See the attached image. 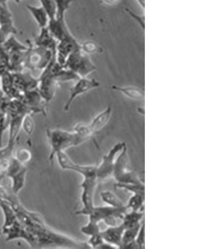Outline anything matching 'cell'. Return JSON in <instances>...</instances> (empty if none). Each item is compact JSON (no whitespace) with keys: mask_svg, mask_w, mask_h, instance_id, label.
I'll return each instance as SVG.
<instances>
[{"mask_svg":"<svg viewBox=\"0 0 207 249\" xmlns=\"http://www.w3.org/2000/svg\"><path fill=\"white\" fill-rule=\"evenodd\" d=\"M104 3L108 5H113V4L119 3L120 0H104Z\"/></svg>","mask_w":207,"mask_h":249,"instance_id":"cell-43","label":"cell"},{"mask_svg":"<svg viewBox=\"0 0 207 249\" xmlns=\"http://www.w3.org/2000/svg\"><path fill=\"white\" fill-rule=\"evenodd\" d=\"M128 208H116L110 206H94L92 212L88 215L89 221L99 224L100 222L110 217H116L119 219H123L124 215L127 213Z\"/></svg>","mask_w":207,"mask_h":249,"instance_id":"cell-11","label":"cell"},{"mask_svg":"<svg viewBox=\"0 0 207 249\" xmlns=\"http://www.w3.org/2000/svg\"><path fill=\"white\" fill-rule=\"evenodd\" d=\"M144 219V213L142 211H131L130 213H126L122 219L121 224L126 229L133 228L139 225Z\"/></svg>","mask_w":207,"mask_h":249,"instance_id":"cell-26","label":"cell"},{"mask_svg":"<svg viewBox=\"0 0 207 249\" xmlns=\"http://www.w3.org/2000/svg\"><path fill=\"white\" fill-rule=\"evenodd\" d=\"M100 86V82L96 79H88L86 77L80 78L69 89V96L64 106V110L68 111L70 109L72 102L77 97L95 88H99Z\"/></svg>","mask_w":207,"mask_h":249,"instance_id":"cell-10","label":"cell"},{"mask_svg":"<svg viewBox=\"0 0 207 249\" xmlns=\"http://www.w3.org/2000/svg\"><path fill=\"white\" fill-rule=\"evenodd\" d=\"M111 112H112V108L111 106H108L107 108L99 113L93 119L92 122L88 124L89 128H90L93 135L99 132L106 125L110 120Z\"/></svg>","mask_w":207,"mask_h":249,"instance_id":"cell-20","label":"cell"},{"mask_svg":"<svg viewBox=\"0 0 207 249\" xmlns=\"http://www.w3.org/2000/svg\"><path fill=\"white\" fill-rule=\"evenodd\" d=\"M27 51H15L8 54L9 66L11 72H17L23 71Z\"/></svg>","mask_w":207,"mask_h":249,"instance_id":"cell-21","label":"cell"},{"mask_svg":"<svg viewBox=\"0 0 207 249\" xmlns=\"http://www.w3.org/2000/svg\"><path fill=\"white\" fill-rule=\"evenodd\" d=\"M3 113V112H2V111L1 110H0V114H1V113Z\"/></svg>","mask_w":207,"mask_h":249,"instance_id":"cell-48","label":"cell"},{"mask_svg":"<svg viewBox=\"0 0 207 249\" xmlns=\"http://www.w3.org/2000/svg\"><path fill=\"white\" fill-rule=\"evenodd\" d=\"M89 241L87 242L91 249H110L115 248L113 246L106 243L102 238L100 232L96 235L89 237Z\"/></svg>","mask_w":207,"mask_h":249,"instance_id":"cell-30","label":"cell"},{"mask_svg":"<svg viewBox=\"0 0 207 249\" xmlns=\"http://www.w3.org/2000/svg\"><path fill=\"white\" fill-rule=\"evenodd\" d=\"M13 86L19 92L24 93L26 91L36 89L38 86V79H35L30 72H13Z\"/></svg>","mask_w":207,"mask_h":249,"instance_id":"cell-15","label":"cell"},{"mask_svg":"<svg viewBox=\"0 0 207 249\" xmlns=\"http://www.w3.org/2000/svg\"><path fill=\"white\" fill-rule=\"evenodd\" d=\"M2 46L8 54L15 52V51H27L28 50V46H26L23 44L20 43L13 35L9 36L2 44Z\"/></svg>","mask_w":207,"mask_h":249,"instance_id":"cell-28","label":"cell"},{"mask_svg":"<svg viewBox=\"0 0 207 249\" xmlns=\"http://www.w3.org/2000/svg\"><path fill=\"white\" fill-rule=\"evenodd\" d=\"M21 100L30 110L31 114L37 113L45 114L48 104L42 97L37 89L24 92Z\"/></svg>","mask_w":207,"mask_h":249,"instance_id":"cell-13","label":"cell"},{"mask_svg":"<svg viewBox=\"0 0 207 249\" xmlns=\"http://www.w3.org/2000/svg\"><path fill=\"white\" fill-rule=\"evenodd\" d=\"M81 50L86 54L103 53V48L93 41H86L81 44Z\"/></svg>","mask_w":207,"mask_h":249,"instance_id":"cell-33","label":"cell"},{"mask_svg":"<svg viewBox=\"0 0 207 249\" xmlns=\"http://www.w3.org/2000/svg\"><path fill=\"white\" fill-rule=\"evenodd\" d=\"M41 6L45 10L50 19L55 18L56 17V6L54 0H39Z\"/></svg>","mask_w":207,"mask_h":249,"instance_id":"cell-34","label":"cell"},{"mask_svg":"<svg viewBox=\"0 0 207 249\" xmlns=\"http://www.w3.org/2000/svg\"><path fill=\"white\" fill-rule=\"evenodd\" d=\"M81 231L84 235L91 237L92 236V235L99 233L101 231H100L99 224L95 223V222L88 221L87 224L82 227Z\"/></svg>","mask_w":207,"mask_h":249,"instance_id":"cell-36","label":"cell"},{"mask_svg":"<svg viewBox=\"0 0 207 249\" xmlns=\"http://www.w3.org/2000/svg\"><path fill=\"white\" fill-rule=\"evenodd\" d=\"M47 27L51 35L57 42L61 41L72 35L67 26L65 18H55L54 19H50Z\"/></svg>","mask_w":207,"mask_h":249,"instance_id":"cell-16","label":"cell"},{"mask_svg":"<svg viewBox=\"0 0 207 249\" xmlns=\"http://www.w3.org/2000/svg\"><path fill=\"white\" fill-rule=\"evenodd\" d=\"M100 197L102 201L108 206L116 208H124L126 207L114 193L110 191H102L100 193Z\"/></svg>","mask_w":207,"mask_h":249,"instance_id":"cell-27","label":"cell"},{"mask_svg":"<svg viewBox=\"0 0 207 249\" xmlns=\"http://www.w3.org/2000/svg\"><path fill=\"white\" fill-rule=\"evenodd\" d=\"M73 0H54L56 6V17L58 18H65V13L70 7Z\"/></svg>","mask_w":207,"mask_h":249,"instance_id":"cell-32","label":"cell"},{"mask_svg":"<svg viewBox=\"0 0 207 249\" xmlns=\"http://www.w3.org/2000/svg\"><path fill=\"white\" fill-rule=\"evenodd\" d=\"M0 28L8 37L17 33V29L13 23L12 13L7 4H0Z\"/></svg>","mask_w":207,"mask_h":249,"instance_id":"cell-19","label":"cell"},{"mask_svg":"<svg viewBox=\"0 0 207 249\" xmlns=\"http://www.w3.org/2000/svg\"><path fill=\"white\" fill-rule=\"evenodd\" d=\"M115 186L117 188L123 189V190L130 191L133 194L145 195V186H144V184L116 183Z\"/></svg>","mask_w":207,"mask_h":249,"instance_id":"cell-31","label":"cell"},{"mask_svg":"<svg viewBox=\"0 0 207 249\" xmlns=\"http://www.w3.org/2000/svg\"><path fill=\"white\" fill-rule=\"evenodd\" d=\"M111 89L121 93L126 97L131 99L140 101L143 100L145 96V93L142 89L135 86L121 87L117 85L111 86Z\"/></svg>","mask_w":207,"mask_h":249,"instance_id":"cell-22","label":"cell"},{"mask_svg":"<svg viewBox=\"0 0 207 249\" xmlns=\"http://www.w3.org/2000/svg\"><path fill=\"white\" fill-rule=\"evenodd\" d=\"M79 50H81V44L72 35L58 42L55 55L57 62L64 66L69 55Z\"/></svg>","mask_w":207,"mask_h":249,"instance_id":"cell-12","label":"cell"},{"mask_svg":"<svg viewBox=\"0 0 207 249\" xmlns=\"http://www.w3.org/2000/svg\"><path fill=\"white\" fill-rule=\"evenodd\" d=\"M26 7L38 24L40 29L47 27L50 21V18L45 10L41 6L37 7V6L27 5Z\"/></svg>","mask_w":207,"mask_h":249,"instance_id":"cell-25","label":"cell"},{"mask_svg":"<svg viewBox=\"0 0 207 249\" xmlns=\"http://www.w3.org/2000/svg\"><path fill=\"white\" fill-rule=\"evenodd\" d=\"M124 228L121 224L115 226H109L106 230L100 231L104 241L115 248H121L122 237Z\"/></svg>","mask_w":207,"mask_h":249,"instance_id":"cell-17","label":"cell"},{"mask_svg":"<svg viewBox=\"0 0 207 249\" xmlns=\"http://www.w3.org/2000/svg\"><path fill=\"white\" fill-rule=\"evenodd\" d=\"M17 3H19L20 1H23V0H14Z\"/></svg>","mask_w":207,"mask_h":249,"instance_id":"cell-47","label":"cell"},{"mask_svg":"<svg viewBox=\"0 0 207 249\" xmlns=\"http://www.w3.org/2000/svg\"><path fill=\"white\" fill-rule=\"evenodd\" d=\"M3 233L6 235V241H11L15 239H23L28 242L33 248H37V242L34 235L18 220L12 226L2 228Z\"/></svg>","mask_w":207,"mask_h":249,"instance_id":"cell-9","label":"cell"},{"mask_svg":"<svg viewBox=\"0 0 207 249\" xmlns=\"http://www.w3.org/2000/svg\"><path fill=\"white\" fill-rule=\"evenodd\" d=\"M126 12L128 13V14L130 15L138 24H139V25L141 26L142 30H144V17L135 14V13L131 12V11L128 10V9H126Z\"/></svg>","mask_w":207,"mask_h":249,"instance_id":"cell-40","label":"cell"},{"mask_svg":"<svg viewBox=\"0 0 207 249\" xmlns=\"http://www.w3.org/2000/svg\"><path fill=\"white\" fill-rule=\"evenodd\" d=\"M145 199V195L139 194H133L130 199L128 200L126 208L128 210L135 211H141L143 210V205Z\"/></svg>","mask_w":207,"mask_h":249,"instance_id":"cell-29","label":"cell"},{"mask_svg":"<svg viewBox=\"0 0 207 249\" xmlns=\"http://www.w3.org/2000/svg\"><path fill=\"white\" fill-rule=\"evenodd\" d=\"M8 0H0V4H7Z\"/></svg>","mask_w":207,"mask_h":249,"instance_id":"cell-45","label":"cell"},{"mask_svg":"<svg viewBox=\"0 0 207 249\" xmlns=\"http://www.w3.org/2000/svg\"><path fill=\"white\" fill-rule=\"evenodd\" d=\"M55 157L62 170L74 171L83 177L81 185V201L83 207L76 213L79 215H88L95 206L94 195L97 184L99 183L97 174V165H81L75 163L65 152L58 153Z\"/></svg>","mask_w":207,"mask_h":249,"instance_id":"cell-1","label":"cell"},{"mask_svg":"<svg viewBox=\"0 0 207 249\" xmlns=\"http://www.w3.org/2000/svg\"><path fill=\"white\" fill-rule=\"evenodd\" d=\"M28 50L26 52L24 68L31 70L43 71L55 55L51 51L35 46L28 41Z\"/></svg>","mask_w":207,"mask_h":249,"instance_id":"cell-5","label":"cell"},{"mask_svg":"<svg viewBox=\"0 0 207 249\" xmlns=\"http://www.w3.org/2000/svg\"><path fill=\"white\" fill-rule=\"evenodd\" d=\"M22 128L28 135L32 134L34 130V122L33 119L32 114L28 113L25 115L23 118V122H22Z\"/></svg>","mask_w":207,"mask_h":249,"instance_id":"cell-37","label":"cell"},{"mask_svg":"<svg viewBox=\"0 0 207 249\" xmlns=\"http://www.w3.org/2000/svg\"><path fill=\"white\" fill-rule=\"evenodd\" d=\"M0 208L3 212L4 216V223L2 228H8L17 221V213L10 202L2 199L0 201Z\"/></svg>","mask_w":207,"mask_h":249,"instance_id":"cell-24","label":"cell"},{"mask_svg":"<svg viewBox=\"0 0 207 249\" xmlns=\"http://www.w3.org/2000/svg\"><path fill=\"white\" fill-rule=\"evenodd\" d=\"M46 135L50 145L49 160L51 163H53V160L57 153L65 152L67 149L79 146L88 140L74 131L70 132L59 128L47 130Z\"/></svg>","mask_w":207,"mask_h":249,"instance_id":"cell-3","label":"cell"},{"mask_svg":"<svg viewBox=\"0 0 207 249\" xmlns=\"http://www.w3.org/2000/svg\"><path fill=\"white\" fill-rule=\"evenodd\" d=\"M138 249L144 248V219L142 221L141 227L135 239Z\"/></svg>","mask_w":207,"mask_h":249,"instance_id":"cell-39","label":"cell"},{"mask_svg":"<svg viewBox=\"0 0 207 249\" xmlns=\"http://www.w3.org/2000/svg\"><path fill=\"white\" fill-rule=\"evenodd\" d=\"M2 234H3V230L1 229V230H0V238L1 237Z\"/></svg>","mask_w":207,"mask_h":249,"instance_id":"cell-46","label":"cell"},{"mask_svg":"<svg viewBox=\"0 0 207 249\" xmlns=\"http://www.w3.org/2000/svg\"><path fill=\"white\" fill-rule=\"evenodd\" d=\"M17 161L22 164H26L31 161L32 159V153L28 149L21 148L18 149L13 155Z\"/></svg>","mask_w":207,"mask_h":249,"instance_id":"cell-35","label":"cell"},{"mask_svg":"<svg viewBox=\"0 0 207 249\" xmlns=\"http://www.w3.org/2000/svg\"><path fill=\"white\" fill-rule=\"evenodd\" d=\"M139 5L141 6L142 9L144 8V0H137Z\"/></svg>","mask_w":207,"mask_h":249,"instance_id":"cell-44","label":"cell"},{"mask_svg":"<svg viewBox=\"0 0 207 249\" xmlns=\"http://www.w3.org/2000/svg\"><path fill=\"white\" fill-rule=\"evenodd\" d=\"M0 62H3L9 65V55L2 45H0Z\"/></svg>","mask_w":207,"mask_h":249,"instance_id":"cell-41","label":"cell"},{"mask_svg":"<svg viewBox=\"0 0 207 249\" xmlns=\"http://www.w3.org/2000/svg\"><path fill=\"white\" fill-rule=\"evenodd\" d=\"M10 124V117L5 113L0 114V146L3 143V138L4 132L7 130Z\"/></svg>","mask_w":207,"mask_h":249,"instance_id":"cell-38","label":"cell"},{"mask_svg":"<svg viewBox=\"0 0 207 249\" xmlns=\"http://www.w3.org/2000/svg\"><path fill=\"white\" fill-rule=\"evenodd\" d=\"M125 144L124 142L115 144L107 154L104 156L101 163L97 166V178L99 183L112 177L116 159Z\"/></svg>","mask_w":207,"mask_h":249,"instance_id":"cell-8","label":"cell"},{"mask_svg":"<svg viewBox=\"0 0 207 249\" xmlns=\"http://www.w3.org/2000/svg\"><path fill=\"white\" fill-rule=\"evenodd\" d=\"M26 228L34 235L37 248L91 249L87 242L77 241L68 235L51 230L44 222L34 221Z\"/></svg>","mask_w":207,"mask_h":249,"instance_id":"cell-2","label":"cell"},{"mask_svg":"<svg viewBox=\"0 0 207 249\" xmlns=\"http://www.w3.org/2000/svg\"><path fill=\"white\" fill-rule=\"evenodd\" d=\"M64 66L76 73L80 77H86L97 70V67L88 55L81 50L75 51L69 55Z\"/></svg>","mask_w":207,"mask_h":249,"instance_id":"cell-6","label":"cell"},{"mask_svg":"<svg viewBox=\"0 0 207 249\" xmlns=\"http://www.w3.org/2000/svg\"><path fill=\"white\" fill-rule=\"evenodd\" d=\"M7 38L8 37L6 36V35L3 32V31L0 28V45H2Z\"/></svg>","mask_w":207,"mask_h":249,"instance_id":"cell-42","label":"cell"},{"mask_svg":"<svg viewBox=\"0 0 207 249\" xmlns=\"http://www.w3.org/2000/svg\"><path fill=\"white\" fill-rule=\"evenodd\" d=\"M38 80L37 90L44 101L48 104L54 99L58 82L55 81L54 77L44 71H42Z\"/></svg>","mask_w":207,"mask_h":249,"instance_id":"cell-14","label":"cell"},{"mask_svg":"<svg viewBox=\"0 0 207 249\" xmlns=\"http://www.w3.org/2000/svg\"><path fill=\"white\" fill-rule=\"evenodd\" d=\"M141 223L139 225L124 230L123 237H122L121 249H138L135 239L139 232Z\"/></svg>","mask_w":207,"mask_h":249,"instance_id":"cell-23","label":"cell"},{"mask_svg":"<svg viewBox=\"0 0 207 249\" xmlns=\"http://www.w3.org/2000/svg\"><path fill=\"white\" fill-rule=\"evenodd\" d=\"M40 30L39 34L35 36L33 44L35 46L50 50L53 54L56 55L57 40L51 35L48 27Z\"/></svg>","mask_w":207,"mask_h":249,"instance_id":"cell-18","label":"cell"},{"mask_svg":"<svg viewBox=\"0 0 207 249\" xmlns=\"http://www.w3.org/2000/svg\"><path fill=\"white\" fill-rule=\"evenodd\" d=\"M27 168L25 164L20 163L14 157L10 160L5 176L12 180V190L15 195H18L26 183Z\"/></svg>","mask_w":207,"mask_h":249,"instance_id":"cell-7","label":"cell"},{"mask_svg":"<svg viewBox=\"0 0 207 249\" xmlns=\"http://www.w3.org/2000/svg\"><path fill=\"white\" fill-rule=\"evenodd\" d=\"M128 148L126 144L115 160L112 177L117 182L116 183L144 184L135 171L128 170Z\"/></svg>","mask_w":207,"mask_h":249,"instance_id":"cell-4","label":"cell"}]
</instances>
